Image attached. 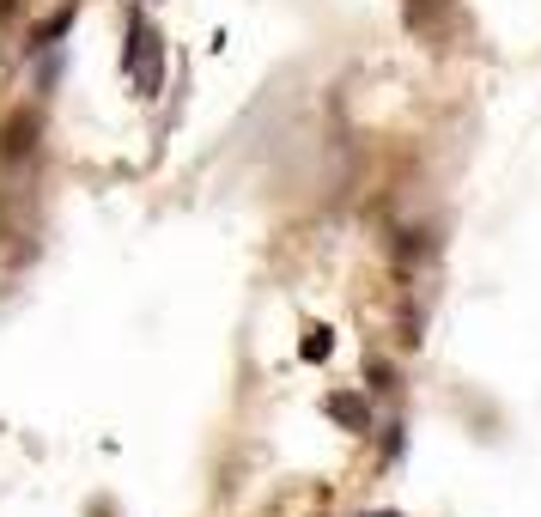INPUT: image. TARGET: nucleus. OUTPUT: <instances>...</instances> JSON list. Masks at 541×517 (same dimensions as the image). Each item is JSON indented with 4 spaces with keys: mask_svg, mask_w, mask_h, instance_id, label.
Here are the masks:
<instances>
[{
    "mask_svg": "<svg viewBox=\"0 0 541 517\" xmlns=\"http://www.w3.org/2000/svg\"><path fill=\"white\" fill-rule=\"evenodd\" d=\"M329 414H335V420H353V426H365V402H347V396H335V402H329Z\"/></svg>",
    "mask_w": 541,
    "mask_h": 517,
    "instance_id": "nucleus-1",
    "label": "nucleus"
}]
</instances>
